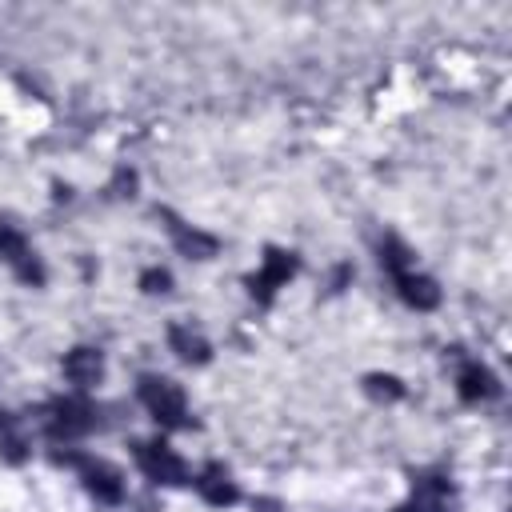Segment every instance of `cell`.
<instances>
[{
	"label": "cell",
	"mask_w": 512,
	"mask_h": 512,
	"mask_svg": "<svg viewBox=\"0 0 512 512\" xmlns=\"http://www.w3.org/2000/svg\"><path fill=\"white\" fill-rule=\"evenodd\" d=\"M140 404L156 416V424L164 428H188V404L180 384H172L168 376H140Z\"/></svg>",
	"instance_id": "cell-1"
},
{
	"label": "cell",
	"mask_w": 512,
	"mask_h": 512,
	"mask_svg": "<svg viewBox=\"0 0 512 512\" xmlns=\"http://www.w3.org/2000/svg\"><path fill=\"white\" fill-rule=\"evenodd\" d=\"M136 464H140V472H144L148 480H156V484H184V480H188L184 460H180L164 440H140V444H136Z\"/></svg>",
	"instance_id": "cell-2"
},
{
	"label": "cell",
	"mask_w": 512,
	"mask_h": 512,
	"mask_svg": "<svg viewBox=\"0 0 512 512\" xmlns=\"http://www.w3.org/2000/svg\"><path fill=\"white\" fill-rule=\"evenodd\" d=\"M0 260H4L24 284H44V268H40L36 252L28 248V240H24L8 220H0Z\"/></svg>",
	"instance_id": "cell-3"
},
{
	"label": "cell",
	"mask_w": 512,
	"mask_h": 512,
	"mask_svg": "<svg viewBox=\"0 0 512 512\" xmlns=\"http://www.w3.org/2000/svg\"><path fill=\"white\" fill-rule=\"evenodd\" d=\"M48 412H52V416H48V436H56V440L84 436V432H92V428L100 424L96 408L84 404V400H56Z\"/></svg>",
	"instance_id": "cell-4"
},
{
	"label": "cell",
	"mask_w": 512,
	"mask_h": 512,
	"mask_svg": "<svg viewBox=\"0 0 512 512\" xmlns=\"http://www.w3.org/2000/svg\"><path fill=\"white\" fill-rule=\"evenodd\" d=\"M68 464L80 468L84 488H88L100 504H120V500H124V480H120V472H116L112 464L92 460V456H68Z\"/></svg>",
	"instance_id": "cell-5"
},
{
	"label": "cell",
	"mask_w": 512,
	"mask_h": 512,
	"mask_svg": "<svg viewBox=\"0 0 512 512\" xmlns=\"http://www.w3.org/2000/svg\"><path fill=\"white\" fill-rule=\"evenodd\" d=\"M292 276H296V256H292V252H280V248H268V252H264V264H260V272L248 280V288H252L256 300H272V292L284 288Z\"/></svg>",
	"instance_id": "cell-6"
},
{
	"label": "cell",
	"mask_w": 512,
	"mask_h": 512,
	"mask_svg": "<svg viewBox=\"0 0 512 512\" xmlns=\"http://www.w3.org/2000/svg\"><path fill=\"white\" fill-rule=\"evenodd\" d=\"M392 280H396V292H400V300H404L408 308L428 312V308L440 304V288H436V280H428V276H420V272H412V268L396 272Z\"/></svg>",
	"instance_id": "cell-7"
},
{
	"label": "cell",
	"mask_w": 512,
	"mask_h": 512,
	"mask_svg": "<svg viewBox=\"0 0 512 512\" xmlns=\"http://www.w3.org/2000/svg\"><path fill=\"white\" fill-rule=\"evenodd\" d=\"M456 392H460L464 404H480V400H492L500 392V384L484 364H464L460 376H456Z\"/></svg>",
	"instance_id": "cell-8"
},
{
	"label": "cell",
	"mask_w": 512,
	"mask_h": 512,
	"mask_svg": "<svg viewBox=\"0 0 512 512\" xmlns=\"http://www.w3.org/2000/svg\"><path fill=\"white\" fill-rule=\"evenodd\" d=\"M64 376L76 384V388H92L100 376H104V360L96 348H72L64 356Z\"/></svg>",
	"instance_id": "cell-9"
},
{
	"label": "cell",
	"mask_w": 512,
	"mask_h": 512,
	"mask_svg": "<svg viewBox=\"0 0 512 512\" xmlns=\"http://www.w3.org/2000/svg\"><path fill=\"white\" fill-rule=\"evenodd\" d=\"M196 492H200L208 504H216V508H228V504H236V500H240L236 484L228 480V472H224L220 464H208V468L196 476Z\"/></svg>",
	"instance_id": "cell-10"
},
{
	"label": "cell",
	"mask_w": 512,
	"mask_h": 512,
	"mask_svg": "<svg viewBox=\"0 0 512 512\" xmlns=\"http://www.w3.org/2000/svg\"><path fill=\"white\" fill-rule=\"evenodd\" d=\"M416 508L420 512H452L456 508V492L444 476H420L416 480Z\"/></svg>",
	"instance_id": "cell-11"
},
{
	"label": "cell",
	"mask_w": 512,
	"mask_h": 512,
	"mask_svg": "<svg viewBox=\"0 0 512 512\" xmlns=\"http://www.w3.org/2000/svg\"><path fill=\"white\" fill-rule=\"evenodd\" d=\"M164 220H168V232H172V240H176V248L184 252V256H196V260H208L212 252H216V240L212 236H204V232H196V228H188V224H180L172 212H164Z\"/></svg>",
	"instance_id": "cell-12"
},
{
	"label": "cell",
	"mask_w": 512,
	"mask_h": 512,
	"mask_svg": "<svg viewBox=\"0 0 512 512\" xmlns=\"http://www.w3.org/2000/svg\"><path fill=\"white\" fill-rule=\"evenodd\" d=\"M168 344H172V348H176V356H180V360H188V364H204V360H208V340H204V336H196V332H192V328H184V324H172Z\"/></svg>",
	"instance_id": "cell-13"
},
{
	"label": "cell",
	"mask_w": 512,
	"mask_h": 512,
	"mask_svg": "<svg viewBox=\"0 0 512 512\" xmlns=\"http://www.w3.org/2000/svg\"><path fill=\"white\" fill-rule=\"evenodd\" d=\"M364 388H368L376 400H400V396H404V388H400L396 376H368Z\"/></svg>",
	"instance_id": "cell-14"
},
{
	"label": "cell",
	"mask_w": 512,
	"mask_h": 512,
	"mask_svg": "<svg viewBox=\"0 0 512 512\" xmlns=\"http://www.w3.org/2000/svg\"><path fill=\"white\" fill-rule=\"evenodd\" d=\"M140 288H144V292H168V288H172V276H168L164 268H148V272L140 276Z\"/></svg>",
	"instance_id": "cell-15"
},
{
	"label": "cell",
	"mask_w": 512,
	"mask_h": 512,
	"mask_svg": "<svg viewBox=\"0 0 512 512\" xmlns=\"http://www.w3.org/2000/svg\"><path fill=\"white\" fill-rule=\"evenodd\" d=\"M396 512H420V508H416V504H404V508H396Z\"/></svg>",
	"instance_id": "cell-16"
}]
</instances>
